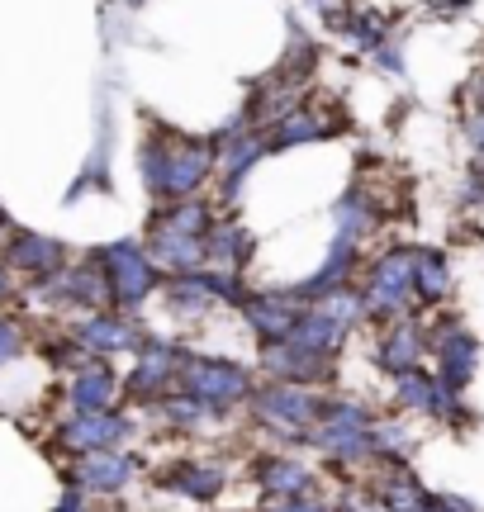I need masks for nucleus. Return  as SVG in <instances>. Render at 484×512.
<instances>
[{"label":"nucleus","instance_id":"20e7f679","mask_svg":"<svg viewBox=\"0 0 484 512\" xmlns=\"http://www.w3.org/2000/svg\"><path fill=\"white\" fill-rule=\"evenodd\" d=\"M95 266L105 271V285H110L114 304H138L148 299V290L157 285V266H152V252H143L138 242H114V247H100L95 252Z\"/></svg>","mask_w":484,"mask_h":512},{"label":"nucleus","instance_id":"39448f33","mask_svg":"<svg viewBox=\"0 0 484 512\" xmlns=\"http://www.w3.org/2000/svg\"><path fill=\"white\" fill-rule=\"evenodd\" d=\"M181 389L190 399H200L205 408H228L233 399L247 394V375L238 366H224V361H209V356H195V361H181Z\"/></svg>","mask_w":484,"mask_h":512},{"label":"nucleus","instance_id":"f3484780","mask_svg":"<svg viewBox=\"0 0 484 512\" xmlns=\"http://www.w3.org/2000/svg\"><path fill=\"white\" fill-rule=\"evenodd\" d=\"M171 484H176L181 494H190V498H209L219 484H224V475H219V470H200V465H190V470H176Z\"/></svg>","mask_w":484,"mask_h":512},{"label":"nucleus","instance_id":"ddd939ff","mask_svg":"<svg viewBox=\"0 0 484 512\" xmlns=\"http://www.w3.org/2000/svg\"><path fill=\"white\" fill-rule=\"evenodd\" d=\"M81 337L91 342V351H119L133 342V328L124 318H114V313H100V318H91V323L81 328Z\"/></svg>","mask_w":484,"mask_h":512},{"label":"nucleus","instance_id":"0eeeda50","mask_svg":"<svg viewBox=\"0 0 484 512\" xmlns=\"http://www.w3.org/2000/svg\"><path fill=\"white\" fill-rule=\"evenodd\" d=\"M252 252H257V238H252L242 223L214 219V228H209V238H205V256L214 261V266H224V271H242V266L252 261Z\"/></svg>","mask_w":484,"mask_h":512},{"label":"nucleus","instance_id":"412c9836","mask_svg":"<svg viewBox=\"0 0 484 512\" xmlns=\"http://www.w3.org/2000/svg\"><path fill=\"white\" fill-rule=\"evenodd\" d=\"M0 294H5V275H0Z\"/></svg>","mask_w":484,"mask_h":512},{"label":"nucleus","instance_id":"9b49d317","mask_svg":"<svg viewBox=\"0 0 484 512\" xmlns=\"http://www.w3.org/2000/svg\"><path fill=\"white\" fill-rule=\"evenodd\" d=\"M442 366H447V375H442L447 389H461V384L470 380V370H475V342H470L466 332H451L447 337V347H442Z\"/></svg>","mask_w":484,"mask_h":512},{"label":"nucleus","instance_id":"6e6552de","mask_svg":"<svg viewBox=\"0 0 484 512\" xmlns=\"http://www.w3.org/2000/svg\"><path fill=\"white\" fill-rule=\"evenodd\" d=\"M261 413L276 418L280 427H309L318 413V403L309 399L304 389H271V394L261 399Z\"/></svg>","mask_w":484,"mask_h":512},{"label":"nucleus","instance_id":"a211bd4d","mask_svg":"<svg viewBox=\"0 0 484 512\" xmlns=\"http://www.w3.org/2000/svg\"><path fill=\"white\" fill-rule=\"evenodd\" d=\"M261 484H266V489H304V484H309V475H304L299 465H290V460H276V470H266V475H261Z\"/></svg>","mask_w":484,"mask_h":512},{"label":"nucleus","instance_id":"2eb2a0df","mask_svg":"<svg viewBox=\"0 0 484 512\" xmlns=\"http://www.w3.org/2000/svg\"><path fill=\"white\" fill-rule=\"evenodd\" d=\"M451 285L447 256L442 252H418V299H442Z\"/></svg>","mask_w":484,"mask_h":512},{"label":"nucleus","instance_id":"dca6fc26","mask_svg":"<svg viewBox=\"0 0 484 512\" xmlns=\"http://www.w3.org/2000/svg\"><path fill=\"white\" fill-rule=\"evenodd\" d=\"M110 394H114L110 370H91V375H81V380H76V389H72V399H76V408H81V413H100V408L110 403Z\"/></svg>","mask_w":484,"mask_h":512},{"label":"nucleus","instance_id":"423d86ee","mask_svg":"<svg viewBox=\"0 0 484 512\" xmlns=\"http://www.w3.org/2000/svg\"><path fill=\"white\" fill-rule=\"evenodd\" d=\"M333 128H342V124H328V119L314 110H285L266 124V152H280V147H295V143H318V138H328Z\"/></svg>","mask_w":484,"mask_h":512},{"label":"nucleus","instance_id":"f257e3e1","mask_svg":"<svg viewBox=\"0 0 484 512\" xmlns=\"http://www.w3.org/2000/svg\"><path fill=\"white\" fill-rule=\"evenodd\" d=\"M138 166H143V185L152 190L157 204L190 200V195L214 176V166H219V143H209V138H186V133H176V128L157 124L148 138H143Z\"/></svg>","mask_w":484,"mask_h":512},{"label":"nucleus","instance_id":"7ed1b4c3","mask_svg":"<svg viewBox=\"0 0 484 512\" xmlns=\"http://www.w3.org/2000/svg\"><path fill=\"white\" fill-rule=\"evenodd\" d=\"M366 309L390 318V313H404L409 299H418V252L413 247H390L371 261V275H366Z\"/></svg>","mask_w":484,"mask_h":512},{"label":"nucleus","instance_id":"f8f14e48","mask_svg":"<svg viewBox=\"0 0 484 512\" xmlns=\"http://www.w3.org/2000/svg\"><path fill=\"white\" fill-rule=\"evenodd\" d=\"M124 432H129L124 418H100V413H91L86 422L67 427V441H72V446H114Z\"/></svg>","mask_w":484,"mask_h":512},{"label":"nucleus","instance_id":"6ab92c4d","mask_svg":"<svg viewBox=\"0 0 484 512\" xmlns=\"http://www.w3.org/2000/svg\"><path fill=\"white\" fill-rule=\"evenodd\" d=\"M466 138H470V147H475V157L484 162V110H475L466 119Z\"/></svg>","mask_w":484,"mask_h":512},{"label":"nucleus","instance_id":"1a4fd4ad","mask_svg":"<svg viewBox=\"0 0 484 512\" xmlns=\"http://www.w3.org/2000/svg\"><path fill=\"white\" fill-rule=\"evenodd\" d=\"M418 351H423V337H418V328L413 323H399V328L385 337V347H380V366L394 370V375H404V370H413V361H418Z\"/></svg>","mask_w":484,"mask_h":512},{"label":"nucleus","instance_id":"aec40b11","mask_svg":"<svg viewBox=\"0 0 484 512\" xmlns=\"http://www.w3.org/2000/svg\"><path fill=\"white\" fill-rule=\"evenodd\" d=\"M15 347H19L15 328H10V323H0V361H10V356H15Z\"/></svg>","mask_w":484,"mask_h":512},{"label":"nucleus","instance_id":"4468645a","mask_svg":"<svg viewBox=\"0 0 484 512\" xmlns=\"http://www.w3.org/2000/svg\"><path fill=\"white\" fill-rule=\"evenodd\" d=\"M133 475V460L124 456H95L86 460V470H81V479L91 484V489H124Z\"/></svg>","mask_w":484,"mask_h":512},{"label":"nucleus","instance_id":"f03ea898","mask_svg":"<svg viewBox=\"0 0 484 512\" xmlns=\"http://www.w3.org/2000/svg\"><path fill=\"white\" fill-rule=\"evenodd\" d=\"M214 228V214H209L205 200H171L152 214L148 228V252L152 261H162L171 271H190L200 256H205V238Z\"/></svg>","mask_w":484,"mask_h":512},{"label":"nucleus","instance_id":"9d476101","mask_svg":"<svg viewBox=\"0 0 484 512\" xmlns=\"http://www.w3.org/2000/svg\"><path fill=\"white\" fill-rule=\"evenodd\" d=\"M10 256H15V266H24V271L48 275L57 261H62V247H57L53 238H34V233H19L15 247H10Z\"/></svg>","mask_w":484,"mask_h":512}]
</instances>
